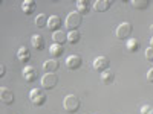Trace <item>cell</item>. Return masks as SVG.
Wrapping results in <instances>:
<instances>
[{
    "mask_svg": "<svg viewBox=\"0 0 153 114\" xmlns=\"http://www.w3.org/2000/svg\"><path fill=\"white\" fill-rule=\"evenodd\" d=\"M29 100L31 104L35 107H42L46 104V93L45 90H40V88H32L29 91Z\"/></svg>",
    "mask_w": 153,
    "mask_h": 114,
    "instance_id": "cell-4",
    "label": "cell"
},
{
    "mask_svg": "<svg viewBox=\"0 0 153 114\" xmlns=\"http://www.w3.org/2000/svg\"><path fill=\"white\" fill-rule=\"evenodd\" d=\"M80 105H81V102H80V99L76 97L75 94H68L65 99H63V107H65V110L68 113H71V114L78 111Z\"/></svg>",
    "mask_w": 153,
    "mask_h": 114,
    "instance_id": "cell-2",
    "label": "cell"
},
{
    "mask_svg": "<svg viewBox=\"0 0 153 114\" xmlns=\"http://www.w3.org/2000/svg\"><path fill=\"white\" fill-rule=\"evenodd\" d=\"M127 50H129V52H136V50L139 49V41L136 40V38H129V41H127Z\"/></svg>",
    "mask_w": 153,
    "mask_h": 114,
    "instance_id": "cell-21",
    "label": "cell"
},
{
    "mask_svg": "<svg viewBox=\"0 0 153 114\" xmlns=\"http://www.w3.org/2000/svg\"><path fill=\"white\" fill-rule=\"evenodd\" d=\"M58 69V61L57 59H48L43 62V70L46 73H55V70Z\"/></svg>",
    "mask_w": 153,
    "mask_h": 114,
    "instance_id": "cell-16",
    "label": "cell"
},
{
    "mask_svg": "<svg viewBox=\"0 0 153 114\" xmlns=\"http://www.w3.org/2000/svg\"><path fill=\"white\" fill-rule=\"evenodd\" d=\"M48 20H49V17H46L45 14L37 15V17H35V26H38V28H45V26H48Z\"/></svg>",
    "mask_w": 153,
    "mask_h": 114,
    "instance_id": "cell-22",
    "label": "cell"
},
{
    "mask_svg": "<svg viewBox=\"0 0 153 114\" xmlns=\"http://www.w3.org/2000/svg\"><path fill=\"white\" fill-rule=\"evenodd\" d=\"M83 64V59L78 56V55H71L66 58V67L69 70H78Z\"/></svg>",
    "mask_w": 153,
    "mask_h": 114,
    "instance_id": "cell-7",
    "label": "cell"
},
{
    "mask_svg": "<svg viewBox=\"0 0 153 114\" xmlns=\"http://www.w3.org/2000/svg\"><path fill=\"white\" fill-rule=\"evenodd\" d=\"M17 58H19V61L23 62V64H26V62L29 61V58H31L29 49H28L26 46H22V47L19 49V52H17Z\"/></svg>",
    "mask_w": 153,
    "mask_h": 114,
    "instance_id": "cell-15",
    "label": "cell"
},
{
    "mask_svg": "<svg viewBox=\"0 0 153 114\" xmlns=\"http://www.w3.org/2000/svg\"><path fill=\"white\" fill-rule=\"evenodd\" d=\"M22 76L25 78L26 82H34L35 78H37V70L31 66H25L23 70H22Z\"/></svg>",
    "mask_w": 153,
    "mask_h": 114,
    "instance_id": "cell-9",
    "label": "cell"
},
{
    "mask_svg": "<svg viewBox=\"0 0 153 114\" xmlns=\"http://www.w3.org/2000/svg\"><path fill=\"white\" fill-rule=\"evenodd\" d=\"M0 76H5V66H0Z\"/></svg>",
    "mask_w": 153,
    "mask_h": 114,
    "instance_id": "cell-27",
    "label": "cell"
},
{
    "mask_svg": "<svg viewBox=\"0 0 153 114\" xmlns=\"http://www.w3.org/2000/svg\"><path fill=\"white\" fill-rule=\"evenodd\" d=\"M141 114H153V107L152 105H143L141 107Z\"/></svg>",
    "mask_w": 153,
    "mask_h": 114,
    "instance_id": "cell-24",
    "label": "cell"
},
{
    "mask_svg": "<svg viewBox=\"0 0 153 114\" xmlns=\"http://www.w3.org/2000/svg\"><path fill=\"white\" fill-rule=\"evenodd\" d=\"M147 81H149V82H153V69H150V70L147 72Z\"/></svg>",
    "mask_w": 153,
    "mask_h": 114,
    "instance_id": "cell-26",
    "label": "cell"
},
{
    "mask_svg": "<svg viewBox=\"0 0 153 114\" xmlns=\"http://www.w3.org/2000/svg\"><path fill=\"white\" fill-rule=\"evenodd\" d=\"M81 21H83V15L80 14L78 11H72V12H69V14H68L65 24H66V28H68V29H71V31H76V29L80 28Z\"/></svg>",
    "mask_w": 153,
    "mask_h": 114,
    "instance_id": "cell-1",
    "label": "cell"
},
{
    "mask_svg": "<svg viewBox=\"0 0 153 114\" xmlns=\"http://www.w3.org/2000/svg\"><path fill=\"white\" fill-rule=\"evenodd\" d=\"M52 40H54V43L55 44H60V46H63L65 43H68V34L65 32V31H57V32H54L52 34Z\"/></svg>",
    "mask_w": 153,
    "mask_h": 114,
    "instance_id": "cell-11",
    "label": "cell"
},
{
    "mask_svg": "<svg viewBox=\"0 0 153 114\" xmlns=\"http://www.w3.org/2000/svg\"><path fill=\"white\" fill-rule=\"evenodd\" d=\"M49 53L52 55V56H55V58H58V56H61L63 55V46H60V44H52L49 47Z\"/></svg>",
    "mask_w": 153,
    "mask_h": 114,
    "instance_id": "cell-20",
    "label": "cell"
},
{
    "mask_svg": "<svg viewBox=\"0 0 153 114\" xmlns=\"http://www.w3.org/2000/svg\"><path fill=\"white\" fill-rule=\"evenodd\" d=\"M22 11H23V14L31 15L35 11V2L34 0H25V2L22 3Z\"/></svg>",
    "mask_w": 153,
    "mask_h": 114,
    "instance_id": "cell-17",
    "label": "cell"
},
{
    "mask_svg": "<svg viewBox=\"0 0 153 114\" xmlns=\"http://www.w3.org/2000/svg\"><path fill=\"white\" fill-rule=\"evenodd\" d=\"M130 5L135 9H146L149 6V0H132Z\"/></svg>",
    "mask_w": 153,
    "mask_h": 114,
    "instance_id": "cell-23",
    "label": "cell"
},
{
    "mask_svg": "<svg viewBox=\"0 0 153 114\" xmlns=\"http://www.w3.org/2000/svg\"><path fill=\"white\" fill-rule=\"evenodd\" d=\"M0 99L6 105H11L14 102V93H12L8 87H0Z\"/></svg>",
    "mask_w": 153,
    "mask_h": 114,
    "instance_id": "cell-8",
    "label": "cell"
},
{
    "mask_svg": "<svg viewBox=\"0 0 153 114\" xmlns=\"http://www.w3.org/2000/svg\"><path fill=\"white\" fill-rule=\"evenodd\" d=\"M150 47L153 49V37H152V40H150Z\"/></svg>",
    "mask_w": 153,
    "mask_h": 114,
    "instance_id": "cell-28",
    "label": "cell"
},
{
    "mask_svg": "<svg viewBox=\"0 0 153 114\" xmlns=\"http://www.w3.org/2000/svg\"><path fill=\"white\" fill-rule=\"evenodd\" d=\"M80 40H81V34L78 31H71L68 34V43L69 44H76Z\"/></svg>",
    "mask_w": 153,
    "mask_h": 114,
    "instance_id": "cell-19",
    "label": "cell"
},
{
    "mask_svg": "<svg viewBox=\"0 0 153 114\" xmlns=\"http://www.w3.org/2000/svg\"><path fill=\"white\" fill-rule=\"evenodd\" d=\"M110 5H112L110 0H97V2L92 3V6H94V9H95L97 12H104V11H107V9L110 8Z\"/></svg>",
    "mask_w": 153,
    "mask_h": 114,
    "instance_id": "cell-13",
    "label": "cell"
},
{
    "mask_svg": "<svg viewBox=\"0 0 153 114\" xmlns=\"http://www.w3.org/2000/svg\"><path fill=\"white\" fill-rule=\"evenodd\" d=\"M133 31V26L132 23L129 21H123L117 26V31H115V35H117L118 40H129L130 38V34Z\"/></svg>",
    "mask_w": 153,
    "mask_h": 114,
    "instance_id": "cell-3",
    "label": "cell"
},
{
    "mask_svg": "<svg viewBox=\"0 0 153 114\" xmlns=\"http://www.w3.org/2000/svg\"><path fill=\"white\" fill-rule=\"evenodd\" d=\"M40 82H42L43 90H51V88H54V87L57 85L58 78H57V75H55V73H45Z\"/></svg>",
    "mask_w": 153,
    "mask_h": 114,
    "instance_id": "cell-5",
    "label": "cell"
},
{
    "mask_svg": "<svg viewBox=\"0 0 153 114\" xmlns=\"http://www.w3.org/2000/svg\"><path fill=\"white\" fill-rule=\"evenodd\" d=\"M75 5H76V9H78V12L81 15L89 14V12H91V8H92V3L87 2V0H78Z\"/></svg>",
    "mask_w": 153,
    "mask_h": 114,
    "instance_id": "cell-12",
    "label": "cell"
},
{
    "mask_svg": "<svg viewBox=\"0 0 153 114\" xmlns=\"http://www.w3.org/2000/svg\"><path fill=\"white\" fill-rule=\"evenodd\" d=\"M60 26H61V18L58 17V15H51L49 17V20H48V28L51 29V31H54V32H57V31H60Z\"/></svg>",
    "mask_w": 153,
    "mask_h": 114,
    "instance_id": "cell-10",
    "label": "cell"
},
{
    "mask_svg": "<svg viewBox=\"0 0 153 114\" xmlns=\"http://www.w3.org/2000/svg\"><path fill=\"white\" fill-rule=\"evenodd\" d=\"M109 58L107 56H97L95 59H94V62H92V66H94V70H97V72H100V73H103L104 70H107L109 69Z\"/></svg>",
    "mask_w": 153,
    "mask_h": 114,
    "instance_id": "cell-6",
    "label": "cell"
},
{
    "mask_svg": "<svg viewBox=\"0 0 153 114\" xmlns=\"http://www.w3.org/2000/svg\"><path fill=\"white\" fill-rule=\"evenodd\" d=\"M150 31H152V34H153V24H152V26H150Z\"/></svg>",
    "mask_w": 153,
    "mask_h": 114,
    "instance_id": "cell-29",
    "label": "cell"
},
{
    "mask_svg": "<svg viewBox=\"0 0 153 114\" xmlns=\"http://www.w3.org/2000/svg\"><path fill=\"white\" fill-rule=\"evenodd\" d=\"M115 81V73L112 70H104L103 73H101V82L103 84H112Z\"/></svg>",
    "mask_w": 153,
    "mask_h": 114,
    "instance_id": "cell-18",
    "label": "cell"
},
{
    "mask_svg": "<svg viewBox=\"0 0 153 114\" xmlns=\"http://www.w3.org/2000/svg\"><path fill=\"white\" fill-rule=\"evenodd\" d=\"M31 43H32V47L35 50H43L45 49V38L42 35H38V34L31 37Z\"/></svg>",
    "mask_w": 153,
    "mask_h": 114,
    "instance_id": "cell-14",
    "label": "cell"
},
{
    "mask_svg": "<svg viewBox=\"0 0 153 114\" xmlns=\"http://www.w3.org/2000/svg\"><path fill=\"white\" fill-rule=\"evenodd\" d=\"M146 59L147 61H153V49L152 47H147L146 49Z\"/></svg>",
    "mask_w": 153,
    "mask_h": 114,
    "instance_id": "cell-25",
    "label": "cell"
}]
</instances>
